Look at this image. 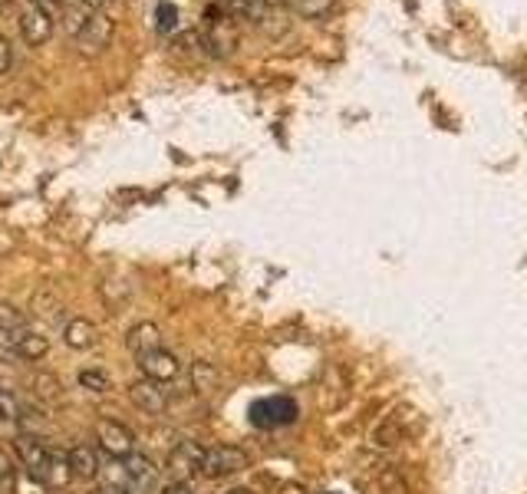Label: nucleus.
<instances>
[{
	"label": "nucleus",
	"mask_w": 527,
	"mask_h": 494,
	"mask_svg": "<svg viewBox=\"0 0 527 494\" xmlns=\"http://www.w3.org/2000/svg\"><path fill=\"white\" fill-rule=\"evenodd\" d=\"M14 452L20 458V465H24L30 475H37L40 481H47L50 488H63L66 481L73 478L70 465H66V452L33 439V435H20V439L14 442Z\"/></svg>",
	"instance_id": "obj_1"
},
{
	"label": "nucleus",
	"mask_w": 527,
	"mask_h": 494,
	"mask_svg": "<svg viewBox=\"0 0 527 494\" xmlns=\"http://www.w3.org/2000/svg\"><path fill=\"white\" fill-rule=\"evenodd\" d=\"M0 350L10 353V356H20V359H43L50 350L47 336L33 333L27 323H17V327H0Z\"/></svg>",
	"instance_id": "obj_2"
},
{
	"label": "nucleus",
	"mask_w": 527,
	"mask_h": 494,
	"mask_svg": "<svg viewBox=\"0 0 527 494\" xmlns=\"http://www.w3.org/2000/svg\"><path fill=\"white\" fill-rule=\"evenodd\" d=\"M300 419L297 402L290 396H271V399H257L251 406V425L257 429H284Z\"/></svg>",
	"instance_id": "obj_3"
},
{
	"label": "nucleus",
	"mask_w": 527,
	"mask_h": 494,
	"mask_svg": "<svg viewBox=\"0 0 527 494\" xmlns=\"http://www.w3.org/2000/svg\"><path fill=\"white\" fill-rule=\"evenodd\" d=\"M251 465V458L238 445H211L205 448V462H201V475L205 478H231Z\"/></svg>",
	"instance_id": "obj_4"
},
{
	"label": "nucleus",
	"mask_w": 527,
	"mask_h": 494,
	"mask_svg": "<svg viewBox=\"0 0 527 494\" xmlns=\"http://www.w3.org/2000/svg\"><path fill=\"white\" fill-rule=\"evenodd\" d=\"M419 432H422V419H419V415L412 412L409 406H399L392 415H386V422L373 432V442L389 448V445H399V442L412 439V435H419Z\"/></svg>",
	"instance_id": "obj_5"
},
{
	"label": "nucleus",
	"mask_w": 527,
	"mask_h": 494,
	"mask_svg": "<svg viewBox=\"0 0 527 494\" xmlns=\"http://www.w3.org/2000/svg\"><path fill=\"white\" fill-rule=\"evenodd\" d=\"M96 442L109 458L136 455V435H132L129 425H122L116 419H99L96 422Z\"/></svg>",
	"instance_id": "obj_6"
},
{
	"label": "nucleus",
	"mask_w": 527,
	"mask_h": 494,
	"mask_svg": "<svg viewBox=\"0 0 527 494\" xmlns=\"http://www.w3.org/2000/svg\"><path fill=\"white\" fill-rule=\"evenodd\" d=\"M201 462H205V448L198 442H178L168 455V475L172 485H188V478L201 475Z\"/></svg>",
	"instance_id": "obj_7"
},
{
	"label": "nucleus",
	"mask_w": 527,
	"mask_h": 494,
	"mask_svg": "<svg viewBox=\"0 0 527 494\" xmlns=\"http://www.w3.org/2000/svg\"><path fill=\"white\" fill-rule=\"evenodd\" d=\"M96 481H99V488H103V494H122L129 488H142L136 475H132L129 458H109V465L99 468Z\"/></svg>",
	"instance_id": "obj_8"
},
{
	"label": "nucleus",
	"mask_w": 527,
	"mask_h": 494,
	"mask_svg": "<svg viewBox=\"0 0 527 494\" xmlns=\"http://www.w3.org/2000/svg\"><path fill=\"white\" fill-rule=\"evenodd\" d=\"M139 369L145 379H152V383H172V379L182 373V363L175 359V353H168L162 346V350L139 356Z\"/></svg>",
	"instance_id": "obj_9"
},
{
	"label": "nucleus",
	"mask_w": 527,
	"mask_h": 494,
	"mask_svg": "<svg viewBox=\"0 0 527 494\" xmlns=\"http://www.w3.org/2000/svg\"><path fill=\"white\" fill-rule=\"evenodd\" d=\"M129 399L136 402L142 412L159 415V412H165V406H168V389H165V383H152V379L142 376L139 383L129 386Z\"/></svg>",
	"instance_id": "obj_10"
},
{
	"label": "nucleus",
	"mask_w": 527,
	"mask_h": 494,
	"mask_svg": "<svg viewBox=\"0 0 527 494\" xmlns=\"http://www.w3.org/2000/svg\"><path fill=\"white\" fill-rule=\"evenodd\" d=\"M109 40H112V20L106 14H99V10H93L86 20V27L80 30V37H76V43L89 53H99Z\"/></svg>",
	"instance_id": "obj_11"
},
{
	"label": "nucleus",
	"mask_w": 527,
	"mask_h": 494,
	"mask_svg": "<svg viewBox=\"0 0 527 494\" xmlns=\"http://www.w3.org/2000/svg\"><path fill=\"white\" fill-rule=\"evenodd\" d=\"M66 465H70V475L73 478H80V481H96L99 475V455H96V448H89V445H70L66 448Z\"/></svg>",
	"instance_id": "obj_12"
},
{
	"label": "nucleus",
	"mask_w": 527,
	"mask_h": 494,
	"mask_svg": "<svg viewBox=\"0 0 527 494\" xmlns=\"http://www.w3.org/2000/svg\"><path fill=\"white\" fill-rule=\"evenodd\" d=\"M50 30H53V20H50L47 10H40V7L30 4L24 14H20V33H24V40L30 43V47H40V43H47Z\"/></svg>",
	"instance_id": "obj_13"
},
{
	"label": "nucleus",
	"mask_w": 527,
	"mask_h": 494,
	"mask_svg": "<svg viewBox=\"0 0 527 494\" xmlns=\"http://www.w3.org/2000/svg\"><path fill=\"white\" fill-rule=\"evenodd\" d=\"M63 343L70 346V350H93V346L99 343V327L93 320L76 317L63 327Z\"/></svg>",
	"instance_id": "obj_14"
},
{
	"label": "nucleus",
	"mask_w": 527,
	"mask_h": 494,
	"mask_svg": "<svg viewBox=\"0 0 527 494\" xmlns=\"http://www.w3.org/2000/svg\"><path fill=\"white\" fill-rule=\"evenodd\" d=\"M126 343H129V350L136 356H145L152 350H162V333H159L155 323H136V327L129 330Z\"/></svg>",
	"instance_id": "obj_15"
},
{
	"label": "nucleus",
	"mask_w": 527,
	"mask_h": 494,
	"mask_svg": "<svg viewBox=\"0 0 527 494\" xmlns=\"http://www.w3.org/2000/svg\"><path fill=\"white\" fill-rule=\"evenodd\" d=\"M224 4H228V10L234 17L251 20V24H257V20H267V14H271V7H267L264 0H224Z\"/></svg>",
	"instance_id": "obj_16"
},
{
	"label": "nucleus",
	"mask_w": 527,
	"mask_h": 494,
	"mask_svg": "<svg viewBox=\"0 0 527 494\" xmlns=\"http://www.w3.org/2000/svg\"><path fill=\"white\" fill-rule=\"evenodd\" d=\"M10 488H14V494H50L47 481H40L37 475H30L27 468H17L14 475H10Z\"/></svg>",
	"instance_id": "obj_17"
},
{
	"label": "nucleus",
	"mask_w": 527,
	"mask_h": 494,
	"mask_svg": "<svg viewBox=\"0 0 527 494\" xmlns=\"http://www.w3.org/2000/svg\"><path fill=\"white\" fill-rule=\"evenodd\" d=\"M89 14H93V10L89 7H83V4H73V7H63V30L70 33V37L76 40L80 37V30L86 27V20H89Z\"/></svg>",
	"instance_id": "obj_18"
},
{
	"label": "nucleus",
	"mask_w": 527,
	"mask_h": 494,
	"mask_svg": "<svg viewBox=\"0 0 527 494\" xmlns=\"http://www.w3.org/2000/svg\"><path fill=\"white\" fill-rule=\"evenodd\" d=\"M290 4H294L297 14H304V17H327L333 14L336 0H290Z\"/></svg>",
	"instance_id": "obj_19"
},
{
	"label": "nucleus",
	"mask_w": 527,
	"mask_h": 494,
	"mask_svg": "<svg viewBox=\"0 0 527 494\" xmlns=\"http://www.w3.org/2000/svg\"><path fill=\"white\" fill-rule=\"evenodd\" d=\"M155 27H159V33H172L178 27V7L175 4L155 7Z\"/></svg>",
	"instance_id": "obj_20"
},
{
	"label": "nucleus",
	"mask_w": 527,
	"mask_h": 494,
	"mask_svg": "<svg viewBox=\"0 0 527 494\" xmlns=\"http://www.w3.org/2000/svg\"><path fill=\"white\" fill-rule=\"evenodd\" d=\"M80 386L89 389V392H109V376L103 373V369H83L80 373Z\"/></svg>",
	"instance_id": "obj_21"
},
{
	"label": "nucleus",
	"mask_w": 527,
	"mask_h": 494,
	"mask_svg": "<svg viewBox=\"0 0 527 494\" xmlns=\"http://www.w3.org/2000/svg\"><path fill=\"white\" fill-rule=\"evenodd\" d=\"M20 419V406L17 399L10 396L7 389H0V422H17Z\"/></svg>",
	"instance_id": "obj_22"
},
{
	"label": "nucleus",
	"mask_w": 527,
	"mask_h": 494,
	"mask_svg": "<svg viewBox=\"0 0 527 494\" xmlns=\"http://www.w3.org/2000/svg\"><path fill=\"white\" fill-rule=\"evenodd\" d=\"M17 323H24L20 310L14 307V303H0V327H17Z\"/></svg>",
	"instance_id": "obj_23"
},
{
	"label": "nucleus",
	"mask_w": 527,
	"mask_h": 494,
	"mask_svg": "<svg viewBox=\"0 0 527 494\" xmlns=\"http://www.w3.org/2000/svg\"><path fill=\"white\" fill-rule=\"evenodd\" d=\"M10 66H14V47H10V40L0 37V76L10 73Z\"/></svg>",
	"instance_id": "obj_24"
},
{
	"label": "nucleus",
	"mask_w": 527,
	"mask_h": 494,
	"mask_svg": "<svg viewBox=\"0 0 527 494\" xmlns=\"http://www.w3.org/2000/svg\"><path fill=\"white\" fill-rule=\"evenodd\" d=\"M10 475H14V471H10V462H7V455H4V452H0V481H4V478H10Z\"/></svg>",
	"instance_id": "obj_25"
},
{
	"label": "nucleus",
	"mask_w": 527,
	"mask_h": 494,
	"mask_svg": "<svg viewBox=\"0 0 527 494\" xmlns=\"http://www.w3.org/2000/svg\"><path fill=\"white\" fill-rule=\"evenodd\" d=\"M33 7H40V10H56L60 7V0H30Z\"/></svg>",
	"instance_id": "obj_26"
},
{
	"label": "nucleus",
	"mask_w": 527,
	"mask_h": 494,
	"mask_svg": "<svg viewBox=\"0 0 527 494\" xmlns=\"http://www.w3.org/2000/svg\"><path fill=\"white\" fill-rule=\"evenodd\" d=\"M165 494H192V488H188V485H168Z\"/></svg>",
	"instance_id": "obj_27"
},
{
	"label": "nucleus",
	"mask_w": 527,
	"mask_h": 494,
	"mask_svg": "<svg viewBox=\"0 0 527 494\" xmlns=\"http://www.w3.org/2000/svg\"><path fill=\"white\" fill-rule=\"evenodd\" d=\"M76 4H83V7H89V10H99L106 4V0H76Z\"/></svg>",
	"instance_id": "obj_28"
},
{
	"label": "nucleus",
	"mask_w": 527,
	"mask_h": 494,
	"mask_svg": "<svg viewBox=\"0 0 527 494\" xmlns=\"http://www.w3.org/2000/svg\"><path fill=\"white\" fill-rule=\"evenodd\" d=\"M122 494H152V488H129V491H122Z\"/></svg>",
	"instance_id": "obj_29"
},
{
	"label": "nucleus",
	"mask_w": 527,
	"mask_h": 494,
	"mask_svg": "<svg viewBox=\"0 0 527 494\" xmlns=\"http://www.w3.org/2000/svg\"><path fill=\"white\" fill-rule=\"evenodd\" d=\"M284 494H304V488H300V485H290V488H284Z\"/></svg>",
	"instance_id": "obj_30"
},
{
	"label": "nucleus",
	"mask_w": 527,
	"mask_h": 494,
	"mask_svg": "<svg viewBox=\"0 0 527 494\" xmlns=\"http://www.w3.org/2000/svg\"><path fill=\"white\" fill-rule=\"evenodd\" d=\"M228 494H251L248 488H234V491H228Z\"/></svg>",
	"instance_id": "obj_31"
},
{
	"label": "nucleus",
	"mask_w": 527,
	"mask_h": 494,
	"mask_svg": "<svg viewBox=\"0 0 527 494\" xmlns=\"http://www.w3.org/2000/svg\"><path fill=\"white\" fill-rule=\"evenodd\" d=\"M264 4H267V7H277V4H280V0H264Z\"/></svg>",
	"instance_id": "obj_32"
},
{
	"label": "nucleus",
	"mask_w": 527,
	"mask_h": 494,
	"mask_svg": "<svg viewBox=\"0 0 527 494\" xmlns=\"http://www.w3.org/2000/svg\"><path fill=\"white\" fill-rule=\"evenodd\" d=\"M4 4H7V0H0V7H4Z\"/></svg>",
	"instance_id": "obj_33"
},
{
	"label": "nucleus",
	"mask_w": 527,
	"mask_h": 494,
	"mask_svg": "<svg viewBox=\"0 0 527 494\" xmlns=\"http://www.w3.org/2000/svg\"><path fill=\"white\" fill-rule=\"evenodd\" d=\"M333 494H336V491H333Z\"/></svg>",
	"instance_id": "obj_34"
}]
</instances>
